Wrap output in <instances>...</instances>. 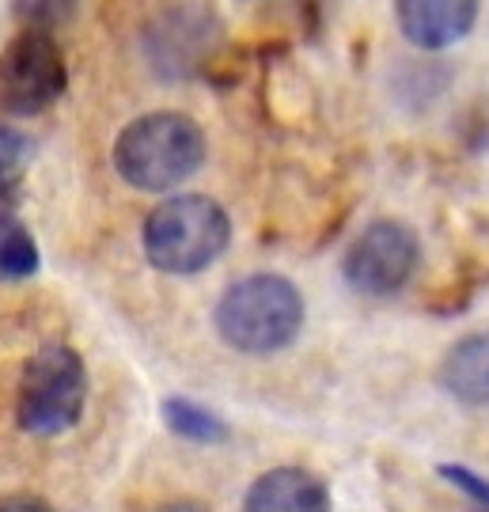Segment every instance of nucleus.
I'll return each instance as SVG.
<instances>
[{"label": "nucleus", "mask_w": 489, "mask_h": 512, "mask_svg": "<svg viewBox=\"0 0 489 512\" xmlns=\"http://www.w3.org/2000/svg\"><path fill=\"white\" fill-rule=\"evenodd\" d=\"M421 262L417 232L402 220H376L345 251V281L361 296H395Z\"/></svg>", "instance_id": "obj_6"}, {"label": "nucleus", "mask_w": 489, "mask_h": 512, "mask_svg": "<svg viewBox=\"0 0 489 512\" xmlns=\"http://www.w3.org/2000/svg\"><path fill=\"white\" fill-rule=\"evenodd\" d=\"M31 156H35L31 137H27L23 129L0 122V198H8L19 186L23 171L31 164Z\"/></svg>", "instance_id": "obj_11"}, {"label": "nucleus", "mask_w": 489, "mask_h": 512, "mask_svg": "<svg viewBox=\"0 0 489 512\" xmlns=\"http://www.w3.org/2000/svg\"><path fill=\"white\" fill-rule=\"evenodd\" d=\"M478 512H489V505H478Z\"/></svg>", "instance_id": "obj_16"}, {"label": "nucleus", "mask_w": 489, "mask_h": 512, "mask_svg": "<svg viewBox=\"0 0 489 512\" xmlns=\"http://www.w3.org/2000/svg\"><path fill=\"white\" fill-rule=\"evenodd\" d=\"M38 270V247L27 228H8L0 236V277L4 281H23Z\"/></svg>", "instance_id": "obj_12"}, {"label": "nucleus", "mask_w": 489, "mask_h": 512, "mask_svg": "<svg viewBox=\"0 0 489 512\" xmlns=\"http://www.w3.org/2000/svg\"><path fill=\"white\" fill-rule=\"evenodd\" d=\"M213 323L236 353L270 357L296 342V334L304 327V296L289 277L251 274L224 289Z\"/></svg>", "instance_id": "obj_2"}, {"label": "nucleus", "mask_w": 489, "mask_h": 512, "mask_svg": "<svg viewBox=\"0 0 489 512\" xmlns=\"http://www.w3.org/2000/svg\"><path fill=\"white\" fill-rule=\"evenodd\" d=\"M232 239V220L205 194H179L145 217L141 247L160 274L190 277L213 266Z\"/></svg>", "instance_id": "obj_3"}, {"label": "nucleus", "mask_w": 489, "mask_h": 512, "mask_svg": "<svg viewBox=\"0 0 489 512\" xmlns=\"http://www.w3.org/2000/svg\"><path fill=\"white\" fill-rule=\"evenodd\" d=\"M88 403V372L73 346H42L23 365L16 395V421L31 437L69 433Z\"/></svg>", "instance_id": "obj_4"}, {"label": "nucleus", "mask_w": 489, "mask_h": 512, "mask_svg": "<svg viewBox=\"0 0 489 512\" xmlns=\"http://www.w3.org/2000/svg\"><path fill=\"white\" fill-rule=\"evenodd\" d=\"M440 475L448 478L452 486H459L463 494H471L478 505H489V482L482 475H474L467 467H440Z\"/></svg>", "instance_id": "obj_13"}, {"label": "nucleus", "mask_w": 489, "mask_h": 512, "mask_svg": "<svg viewBox=\"0 0 489 512\" xmlns=\"http://www.w3.org/2000/svg\"><path fill=\"white\" fill-rule=\"evenodd\" d=\"M0 512H54V505L38 494H4L0 497Z\"/></svg>", "instance_id": "obj_14"}, {"label": "nucleus", "mask_w": 489, "mask_h": 512, "mask_svg": "<svg viewBox=\"0 0 489 512\" xmlns=\"http://www.w3.org/2000/svg\"><path fill=\"white\" fill-rule=\"evenodd\" d=\"M65 84H69V65L54 35L27 27L0 50V114L12 118L42 114L65 95Z\"/></svg>", "instance_id": "obj_5"}, {"label": "nucleus", "mask_w": 489, "mask_h": 512, "mask_svg": "<svg viewBox=\"0 0 489 512\" xmlns=\"http://www.w3.org/2000/svg\"><path fill=\"white\" fill-rule=\"evenodd\" d=\"M156 512H209V509H205L201 501H167V505Z\"/></svg>", "instance_id": "obj_15"}, {"label": "nucleus", "mask_w": 489, "mask_h": 512, "mask_svg": "<svg viewBox=\"0 0 489 512\" xmlns=\"http://www.w3.org/2000/svg\"><path fill=\"white\" fill-rule=\"evenodd\" d=\"M243 512H330V494L304 467H277L254 478Z\"/></svg>", "instance_id": "obj_8"}, {"label": "nucleus", "mask_w": 489, "mask_h": 512, "mask_svg": "<svg viewBox=\"0 0 489 512\" xmlns=\"http://www.w3.org/2000/svg\"><path fill=\"white\" fill-rule=\"evenodd\" d=\"M163 421H167V429L175 437L194 440V444H220V440H228V425L213 410L194 403V399H167L163 403Z\"/></svg>", "instance_id": "obj_10"}, {"label": "nucleus", "mask_w": 489, "mask_h": 512, "mask_svg": "<svg viewBox=\"0 0 489 512\" xmlns=\"http://www.w3.org/2000/svg\"><path fill=\"white\" fill-rule=\"evenodd\" d=\"M482 0H395V19L417 50H444L471 35Z\"/></svg>", "instance_id": "obj_7"}, {"label": "nucleus", "mask_w": 489, "mask_h": 512, "mask_svg": "<svg viewBox=\"0 0 489 512\" xmlns=\"http://www.w3.org/2000/svg\"><path fill=\"white\" fill-rule=\"evenodd\" d=\"M205 164V133L179 110H152L133 118L114 141V171L145 194L182 186Z\"/></svg>", "instance_id": "obj_1"}, {"label": "nucleus", "mask_w": 489, "mask_h": 512, "mask_svg": "<svg viewBox=\"0 0 489 512\" xmlns=\"http://www.w3.org/2000/svg\"><path fill=\"white\" fill-rule=\"evenodd\" d=\"M440 387L463 406H489V330L455 342L440 365Z\"/></svg>", "instance_id": "obj_9"}]
</instances>
